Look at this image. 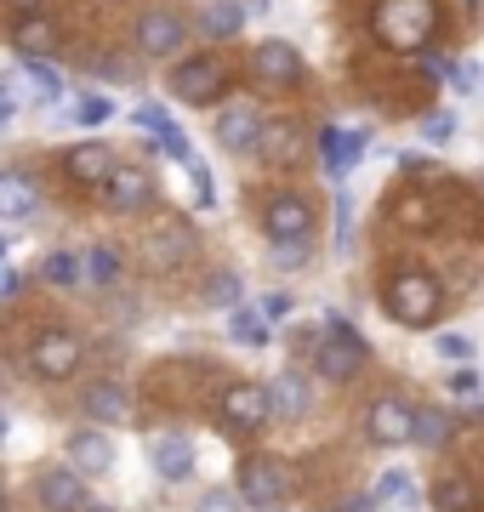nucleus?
<instances>
[{"instance_id": "2", "label": "nucleus", "mask_w": 484, "mask_h": 512, "mask_svg": "<svg viewBox=\"0 0 484 512\" xmlns=\"http://www.w3.org/2000/svg\"><path fill=\"white\" fill-rule=\"evenodd\" d=\"M382 308L410 330H428L439 325V313H445V285L428 274V268H393L388 291H382Z\"/></svg>"}, {"instance_id": "41", "label": "nucleus", "mask_w": 484, "mask_h": 512, "mask_svg": "<svg viewBox=\"0 0 484 512\" xmlns=\"http://www.w3.org/2000/svg\"><path fill=\"white\" fill-rule=\"evenodd\" d=\"M188 177H194V205H211L217 200V188H211V171L200 160H188Z\"/></svg>"}, {"instance_id": "46", "label": "nucleus", "mask_w": 484, "mask_h": 512, "mask_svg": "<svg viewBox=\"0 0 484 512\" xmlns=\"http://www.w3.org/2000/svg\"><path fill=\"white\" fill-rule=\"evenodd\" d=\"M0 439H6V416H0Z\"/></svg>"}, {"instance_id": "19", "label": "nucleus", "mask_w": 484, "mask_h": 512, "mask_svg": "<svg viewBox=\"0 0 484 512\" xmlns=\"http://www.w3.org/2000/svg\"><path fill=\"white\" fill-rule=\"evenodd\" d=\"M80 404H86V416L92 421H109V427H120V421H131V393L120 382H86V393H80Z\"/></svg>"}, {"instance_id": "40", "label": "nucleus", "mask_w": 484, "mask_h": 512, "mask_svg": "<svg viewBox=\"0 0 484 512\" xmlns=\"http://www.w3.org/2000/svg\"><path fill=\"white\" fill-rule=\"evenodd\" d=\"M257 308L268 313V325H280V319H291V308H297V302H291V296H285V291H268V296H262V302H257Z\"/></svg>"}, {"instance_id": "42", "label": "nucleus", "mask_w": 484, "mask_h": 512, "mask_svg": "<svg viewBox=\"0 0 484 512\" xmlns=\"http://www.w3.org/2000/svg\"><path fill=\"white\" fill-rule=\"evenodd\" d=\"M479 63H456V80H450V86H456V92H479Z\"/></svg>"}, {"instance_id": "44", "label": "nucleus", "mask_w": 484, "mask_h": 512, "mask_svg": "<svg viewBox=\"0 0 484 512\" xmlns=\"http://www.w3.org/2000/svg\"><path fill=\"white\" fill-rule=\"evenodd\" d=\"M6 6H12V18H35L46 0H6Z\"/></svg>"}, {"instance_id": "15", "label": "nucleus", "mask_w": 484, "mask_h": 512, "mask_svg": "<svg viewBox=\"0 0 484 512\" xmlns=\"http://www.w3.org/2000/svg\"><path fill=\"white\" fill-rule=\"evenodd\" d=\"M262 126H268V120L257 114V103H228V109L217 114V143H223L228 154H251Z\"/></svg>"}, {"instance_id": "20", "label": "nucleus", "mask_w": 484, "mask_h": 512, "mask_svg": "<svg viewBox=\"0 0 484 512\" xmlns=\"http://www.w3.org/2000/svg\"><path fill=\"white\" fill-rule=\"evenodd\" d=\"M149 461H154V473L160 478L183 484V478L194 473V444H188L183 433H160V439L149 444Z\"/></svg>"}, {"instance_id": "33", "label": "nucleus", "mask_w": 484, "mask_h": 512, "mask_svg": "<svg viewBox=\"0 0 484 512\" xmlns=\"http://www.w3.org/2000/svg\"><path fill=\"white\" fill-rule=\"evenodd\" d=\"M433 353H439L445 365H467V359H473V336H467V330H445V336L433 342Z\"/></svg>"}, {"instance_id": "31", "label": "nucleus", "mask_w": 484, "mask_h": 512, "mask_svg": "<svg viewBox=\"0 0 484 512\" xmlns=\"http://www.w3.org/2000/svg\"><path fill=\"white\" fill-rule=\"evenodd\" d=\"M114 279H120V251H114V245H92V251H86V285L103 291Z\"/></svg>"}, {"instance_id": "24", "label": "nucleus", "mask_w": 484, "mask_h": 512, "mask_svg": "<svg viewBox=\"0 0 484 512\" xmlns=\"http://www.w3.org/2000/svg\"><path fill=\"white\" fill-rule=\"evenodd\" d=\"M12 40H18V52L23 57H46V52H57V23L52 18H18V29H12Z\"/></svg>"}, {"instance_id": "35", "label": "nucleus", "mask_w": 484, "mask_h": 512, "mask_svg": "<svg viewBox=\"0 0 484 512\" xmlns=\"http://www.w3.org/2000/svg\"><path fill=\"white\" fill-rule=\"evenodd\" d=\"M422 137H428L433 148H439V143H450V137H456V114H450V109L422 114Z\"/></svg>"}, {"instance_id": "21", "label": "nucleus", "mask_w": 484, "mask_h": 512, "mask_svg": "<svg viewBox=\"0 0 484 512\" xmlns=\"http://www.w3.org/2000/svg\"><path fill=\"white\" fill-rule=\"evenodd\" d=\"M257 154L268 165H297L302 160V126L297 120H268L257 137Z\"/></svg>"}, {"instance_id": "14", "label": "nucleus", "mask_w": 484, "mask_h": 512, "mask_svg": "<svg viewBox=\"0 0 484 512\" xmlns=\"http://www.w3.org/2000/svg\"><path fill=\"white\" fill-rule=\"evenodd\" d=\"M188 40V23L177 12H143L137 18V52L143 57H177Z\"/></svg>"}, {"instance_id": "47", "label": "nucleus", "mask_w": 484, "mask_h": 512, "mask_svg": "<svg viewBox=\"0 0 484 512\" xmlns=\"http://www.w3.org/2000/svg\"><path fill=\"white\" fill-rule=\"evenodd\" d=\"M86 512H109V507H86Z\"/></svg>"}, {"instance_id": "43", "label": "nucleus", "mask_w": 484, "mask_h": 512, "mask_svg": "<svg viewBox=\"0 0 484 512\" xmlns=\"http://www.w3.org/2000/svg\"><path fill=\"white\" fill-rule=\"evenodd\" d=\"M80 120H109V103H103V97H86V103H80Z\"/></svg>"}, {"instance_id": "13", "label": "nucleus", "mask_w": 484, "mask_h": 512, "mask_svg": "<svg viewBox=\"0 0 484 512\" xmlns=\"http://www.w3.org/2000/svg\"><path fill=\"white\" fill-rule=\"evenodd\" d=\"M103 200H109V211H120V217H137V211L154 205V177L137 171V165H114V177L103 183Z\"/></svg>"}, {"instance_id": "48", "label": "nucleus", "mask_w": 484, "mask_h": 512, "mask_svg": "<svg viewBox=\"0 0 484 512\" xmlns=\"http://www.w3.org/2000/svg\"><path fill=\"white\" fill-rule=\"evenodd\" d=\"M0 256H6V239H0Z\"/></svg>"}, {"instance_id": "27", "label": "nucleus", "mask_w": 484, "mask_h": 512, "mask_svg": "<svg viewBox=\"0 0 484 512\" xmlns=\"http://www.w3.org/2000/svg\"><path fill=\"white\" fill-rule=\"evenodd\" d=\"M228 336L240 348H262L268 342V313L262 308H228Z\"/></svg>"}, {"instance_id": "28", "label": "nucleus", "mask_w": 484, "mask_h": 512, "mask_svg": "<svg viewBox=\"0 0 484 512\" xmlns=\"http://www.w3.org/2000/svg\"><path fill=\"white\" fill-rule=\"evenodd\" d=\"M433 507L439 512H479V490H473V484H467V478H439V484H433Z\"/></svg>"}, {"instance_id": "29", "label": "nucleus", "mask_w": 484, "mask_h": 512, "mask_svg": "<svg viewBox=\"0 0 484 512\" xmlns=\"http://www.w3.org/2000/svg\"><path fill=\"white\" fill-rule=\"evenodd\" d=\"M40 279L46 285H86V256H75V251H52L46 262H40Z\"/></svg>"}, {"instance_id": "39", "label": "nucleus", "mask_w": 484, "mask_h": 512, "mask_svg": "<svg viewBox=\"0 0 484 512\" xmlns=\"http://www.w3.org/2000/svg\"><path fill=\"white\" fill-rule=\"evenodd\" d=\"M137 126L149 131V137H166V131H171V114L154 109V103H143V109H137Z\"/></svg>"}, {"instance_id": "16", "label": "nucleus", "mask_w": 484, "mask_h": 512, "mask_svg": "<svg viewBox=\"0 0 484 512\" xmlns=\"http://www.w3.org/2000/svg\"><path fill=\"white\" fill-rule=\"evenodd\" d=\"M114 154L103 143H80V148H69V160H63V171H69V183H80V188H103L114 177Z\"/></svg>"}, {"instance_id": "18", "label": "nucleus", "mask_w": 484, "mask_h": 512, "mask_svg": "<svg viewBox=\"0 0 484 512\" xmlns=\"http://www.w3.org/2000/svg\"><path fill=\"white\" fill-rule=\"evenodd\" d=\"M268 399H274V416L280 421H302L314 410V387H308V376H297V370H280V376L268 382Z\"/></svg>"}, {"instance_id": "32", "label": "nucleus", "mask_w": 484, "mask_h": 512, "mask_svg": "<svg viewBox=\"0 0 484 512\" xmlns=\"http://www.w3.org/2000/svg\"><path fill=\"white\" fill-rule=\"evenodd\" d=\"M240 274H211L205 279V302H211V308H240Z\"/></svg>"}, {"instance_id": "38", "label": "nucleus", "mask_w": 484, "mask_h": 512, "mask_svg": "<svg viewBox=\"0 0 484 512\" xmlns=\"http://www.w3.org/2000/svg\"><path fill=\"white\" fill-rule=\"evenodd\" d=\"M479 387H484V376H479V370H467V365H456V370H450V393H456V399H473Z\"/></svg>"}, {"instance_id": "26", "label": "nucleus", "mask_w": 484, "mask_h": 512, "mask_svg": "<svg viewBox=\"0 0 484 512\" xmlns=\"http://www.w3.org/2000/svg\"><path fill=\"white\" fill-rule=\"evenodd\" d=\"M450 410H439V404H422L416 410V433H410V444H422V450H445L450 444Z\"/></svg>"}, {"instance_id": "12", "label": "nucleus", "mask_w": 484, "mask_h": 512, "mask_svg": "<svg viewBox=\"0 0 484 512\" xmlns=\"http://www.w3.org/2000/svg\"><path fill=\"white\" fill-rule=\"evenodd\" d=\"M371 148V131H342V126H319V160H325V177L342 183L359 165V154Z\"/></svg>"}, {"instance_id": "11", "label": "nucleus", "mask_w": 484, "mask_h": 512, "mask_svg": "<svg viewBox=\"0 0 484 512\" xmlns=\"http://www.w3.org/2000/svg\"><path fill=\"white\" fill-rule=\"evenodd\" d=\"M251 74H257L262 86H302V52L291 40H262L257 52H251Z\"/></svg>"}, {"instance_id": "5", "label": "nucleus", "mask_w": 484, "mask_h": 512, "mask_svg": "<svg viewBox=\"0 0 484 512\" xmlns=\"http://www.w3.org/2000/svg\"><path fill=\"white\" fill-rule=\"evenodd\" d=\"M223 86H228V69L211 52L183 57V63L171 69V97H177V103H188V109H211V103L223 97Z\"/></svg>"}, {"instance_id": "4", "label": "nucleus", "mask_w": 484, "mask_h": 512, "mask_svg": "<svg viewBox=\"0 0 484 512\" xmlns=\"http://www.w3.org/2000/svg\"><path fill=\"white\" fill-rule=\"evenodd\" d=\"M291 490H297V478H291V467H285L280 456H245L240 461V495H245V507L285 512Z\"/></svg>"}, {"instance_id": "37", "label": "nucleus", "mask_w": 484, "mask_h": 512, "mask_svg": "<svg viewBox=\"0 0 484 512\" xmlns=\"http://www.w3.org/2000/svg\"><path fill=\"white\" fill-rule=\"evenodd\" d=\"M194 512H245V495L240 490H205L194 501Z\"/></svg>"}, {"instance_id": "17", "label": "nucleus", "mask_w": 484, "mask_h": 512, "mask_svg": "<svg viewBox=\"0 0 484 512\" xmlns=\"http://www.w3.org/2000/svg\"><path fill=\"white\" fill-rule=\"evenodd\" d=\"M69 467H80L86 478H103L114 467V444L109 433H97V427H80L69 433Z\"/></svg>"}, {"instance_id": "23", "label": "nucleus", "mask_w": 484, "mask_h": 512, "mask_svg": "<svg viewBox=\"0 0 484 512\" xmlns=\"http://www.w3.org/2000/svg\"><path fill=\"white\" fill-rule=\"evenodd\" d=\"M188 251H194V228H188V222H166V228L149 234L154 268H177V262H188Z\"/></svg>"}, {"instance_id": "10", "label": "nucleus", "mask_w": 484, "mask_h": 512, "mask_svg": "<svg viewBox=\"0 0 484 512\" xmlns=\"http://www.w3.org/2000/svg\"><path fill=\"white\" fill-rule=\"evenodd\" d=\"M35 495L46 512H86L92 501H86V473L80 467H46V473L35 478Z\"/></svg>"}, {"instance_id": "45", "label": "nucleus", "mask_w": 484, "mask_h": 512, "mask_svg": "<svg viewBox=\"0 0 484 512\" xmlns=\"http://www.w3.org/2000/svg\"><path fill=\"white\" fill-rule=\"evenodd\" d=\"M0 512H12V501H6V490H0Z\"/></svg>"}, {"instance_id": "6", "label": "nucleus", "mask_w": 484, "mask_h": 512, "mask_svg": "<svg viewBox=\"0 0 484 512\" xmlns=\"http://www.w3.org/2000/svg\"><path fill=\"white\" fill-rule=\"evenodd\" d=\"M410 433H416V410H410L399 393H382V399L365 410V439H371L376 450H399V444H410Z\"/></svg>"}, {"instance_id": "3", "label": "nucleus", "mask_w": 484, "mask_h": 512, "mask_svg": "<svg viewBox=\"0 0 484 512\" xmlns=\"http://www.w3.org/2000/svg\"><path fill=\"white\" fill-rule=\"evenodd\" d=\"M365 359H371V342H365L342 313H325V330H319V348H314L319 376L342 387V382H354L359 370H365Z\"/></svg>"}, {"instance_id": "34", "label": "nucleus", "mask_w": 484, "mask_h": 512, "mask_svg": "<svg viewBox=\"0 0 484 512\" xmlns=\"http://www.w3.org/2000/svg\"><path fill=\"white\" fill-rule=\"evenodd\" d=\"M23 74L35 80V92H40V97H57V92H63V74H57L46 57H23Z\"/></svg>"}, {"instance_id": "7", "label": "nucleus", "mask_w": 484, "mask_h": 512, "mask_svg": "<svg viewBox=\"0 0 484 512\" xmlns=\"http://www.w3.org/2000/svg\"><path fill=\"white\" fill-rule=\"evenodd\" d=\"M80 342L69 336V330H40L35 336V348H29V370H35L40 382H69L80 370Z\"/></svg>"}, {"instance_id": "22", "label": "nucleus", "mask_w": 484, "mask_h": 512, "mask_svg": "<svg viewBox=\"0 0 484 512\" xmlns=\"http://www.w3.org/2000/svg\"><path fill=\"white\" fill-rule=\"evenodd\" d=\"M40 211V188L23 171H0V217L6 222H29Z\"/></svg>"}, {"instance_id": "8", "label": "nucleus", "mask_w": 484, "mask_h": 512, "mask_svg": "<svg viewBox=\"0 0 484 512\" xmlns=\"http://www.w3.org/2000/svg\"><path fill=\"white\" fill-rule=\"evenodd\" d=\"M217 410H223V427H234V433H262V427L274 421V399H268V387H257V382H234Z\"/></svg>"}, {"instance_id": "9", "label": "nucleus", "mask_w": 484, "mask_h": 512, "mask_svg": "<svg viewBox=\"0 0 484 512\" xmlns=\"http://www.w3.org/2000/svg\"><path fill=\"white\" fill-rule=\"evenodd\" d=\"M262 228H268V245H280V239H308L314 234V205L302 200V194H274V200L262 205Z\"/></svg>"}, {"instance_id": "25", "label": "nucleus", "mask_w": 484, "mask_h": 512, "mask_svg": "<svg viewBox=\"0 0 484 512\" xmlns=\"http://www.w3.org/2000/svg\"><path fill=\"white\" fill-rule=\"evenodd\" d=\"M200 29L211 40H234L245 29V6H240V0H211V6L200 12Z\"/></svg>"}, {"instance_id": "30", "label": "nucleus", "mask_w": 484, "mask_h": 512, "mask_svg": "<svg viewBox=\"0 0 484 512\" xmlns=\"http://www.w3.org/2000/svg\"><path fill=\"white\" fill-rule=\"evenodd\" d=\"M376 507H410L416 501V478L405 473V467H388V473L376 478Z\"/></svg>"}, {"instance_id": "1", "label": "nucleus", "mask_w": 484, "mask_h": 512, "mask_svg": "<svg viewBox=\"0 0 484 512\" xmlns=\"http://www.w3.org/2000/svg\"><path fill=\"white\" fill-rule=\"evenodd\" d=\"M371 29L388 52H428V40L439 35V0H376Z\"/></svg>"}, {"instance_id": "36", "label": "nucleus", "mask_w": 484, "mask_h": 512, "mask_svg": "<svg viewBox=\"0 0 484 512\" xmlns=\"http://www.w3.org/2000/svg\"><path fill=\"white\" fill-rule=\"evenodd\" d=\"M274 268H285V274L308 268V239H280V245H274Z\"/></svg>"}]
</instances>
